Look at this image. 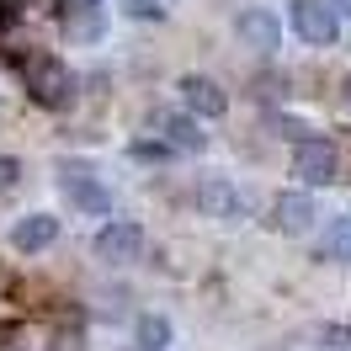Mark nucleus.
I'll return each mask as SVG.
<instances>
[{
  "label": "nucleus",
  "mask_w": 351,
  "mask_h": 351,
  "mask_svg": "<svg viewBox=\"0 0 351 351\" xmlns=\"http://www.w3.org/2000/svg\"><path fill=\"white\" fill-rule=\"evenodd\" d=\"M287 22H293V32L308 48H330L341 38V16H335V5H325V0H293L287 5Z\"/></svg>",
  "instance_id": "obj_1"
},
{
  "label": "nucleus",
  "mask_w": 351,
  "mask_h": 351,
  "mask_svg": "<svg viewBox=\"0 0 351 351\" xmlns=\"http://www.w3.org/2000/svg\"><path fill=\"white\" fill-rule=\"evenodd\" d=\"M27 90H32V101L38 107H64L69 90H75V75H69V64H59V59H32L27 64Z\"/></svg>",
  "instance_id": "obj_2"
},
{
  "label": "nucleus",
  "mask_w": 351,
  "mask_h": 351,
  "mask_svg": "<svg viewBox=\"0 0 351 351\" xmlns=\"http://www.w3.org/2000/svg\"><path fill=\"white\" fill-rule=\"evenodd\" d=\"M341 171V154L330 138H298V149H293V176L304 181V186H330Z\"/></svg>",
  "instance_id": "obj_3"
},
{
  "label": "nucleus",
  "mask_w": 351,
  "mask_h": 351,
  "mask_svg": "<svg viewBox=\"0 0 351 351\" xmlns=\"http://www.w3.org/2000/svg\"><path fill=\"white\" fill-rule=\"evenodd\" d=\"M90 250H96V261H107V266H128V261H138V250H144V229L128 223V219H117L90 240Z\"/></svg>",
  "instance_id": "obj_4"
},
{
  "label": "nucleus",
  "mask_w": 351,
  "mask_h": 351,
  "mask_svg": "<svg viewBox=\"0 0 351 351\" xmlns=\"http://www.w3.org/2000/svg\"><path fill=\"white\" fill-rule=\"evenodd\" d=\"M197 208L208 213V219H219V223H240V219H250V202L240 197V186H229V181H202L197 186Z\"/></svg>",
  "instance_id": "obj_5"
},
{
  "label": "nucleus",
  "mask_w": 351,
  "mask_h": 351,
  "mask_svg": "<svg viewBox=\"0 0 351 351\" xmlns=\"http://www.w3.org/2000/svg\"><path fill=\"white\" fill-rule=\"evenodd\" d=\"M59 186H64L69 202L86 208V213H107V208H112V192L86 171V165H64V171H59Z\"/></svg>",
  "instance_id": "obj_6"
},
{
  "label": "nucleus",
  "mask_w": 351,
  "mask_h": 351,
  "mask_svg": "<svg viewBox=\"0 0 351 351\" xmlns=\"http://www.w3.org/2000/svg\"><path fill=\"white\" fill-rule=\"evenodd\" d=\"M314 219H319V213H314V197H308V192H282V197L271 202V229H277V234H308Z\"/></svg>",
  "instance_id": "obj_7"
},
{
  "label": "nucleus",
  "mask_w": 351,
  "mask_h": 351,
  "mask_svg": "<svg viewBox=\"0 0 351 351\" xmlns=\"http://www.w3.org/2000/svg\"><path fill=\"white\" fill-rule=\"evenodd\" d=\"M181 96H186L192 117H223V112H229L223 86H219V80H208V75H181Z\"/></svg>",
  "instance_id": "obj_8"
},
{
  "label": "nucleus",
  "mask_w": 351,
  "mask_h": 351,
  "mask_svg": "<svg viewBox=\"0 0 351 351\" xmlns=\"http://www.w3.org/2000/svg\"><path fill=\"white\" fill-rule=\"evenodd\" d=\"M53 240H59V219H53V213H27V219L11 229V245H16L22 256H38V250H48Z\"/></svg>",
  "instance_id": "obj_9"
},
{
  "label": "nucleus",
  "mask_w": 351,
  "mask_h": 351,
  "mask_svg": "<svg viewBox=\"0 0 351 351\" xmlns=\"http://www.w3.org/2000/svg\"><path fill=\"white\" fill-rule=\"evenodd\" d=\"M240 38L250 48H277L282 43V22H277L271 11H245L240 16Z\"/></svg>",
  "instance_id": "obj_10"
},
{
  "label": "nucleus",
  "mask_w": 351,
  "mask_h": 351,
  "mask_svg": "<svg viewBox=\"0 0 351 351\" xmlns=\"http://www.w3.org/2000/svg\"><path fill=\"white\" fill-rule=\"evenodd\" d=\"M160 128L171 133V149H208V133L197 128V117H165V123H160Z\"/></svg>",
  "instance_id": "obj_11"
},
{
  "label": "nucleus",
  "mask_w": 351,
  "mask_h": 351,
  "mask_svg": "<svg viewBox=\"0 0 351 351\" xmlns=\"http://www.w3.org/2000/svg\"><path fill=\"white\" fill-rule=\"evenodd\" d=\"M133 335H138V351H165L176 330H171V319H165V314H144V319L133 325Z\"/></svg>",
  "instance_id": "obj_12"
},
{
  "label": "nucleus",
  "mask_w": 351,
  "mask_h": 351,
  "mask_svg": "<svg viewBox=\"0 0 351 351\" xmlns=\"http://www.w3.org/2000/svg\"><path fill=\"white\" fill-rule=\"evenodd\" d=\"M319 250H325V261H351V219H335V223H330Z\"/></svg>",
  "instance_id": "obj_13"
},
{
  "label": "nucleus",
  "mask_w": 351,
  "mask_h": 351,
  "mask_svg": "<svg viewBox=\"0 0 351 351\" xmlns=\"http://www.w3.org/2000/svg\"><path fill=\"white\" fill-rule=\"evenodd\" d=\"M123 11H128L133 22H160V16H165L160 0H123Z\"/></svg>",
  "instance_id": "obj_14"
},
{
  "label": "nucleus",
  "mask_w": 351,
  "mask_h": 351,
  "mask_svg": "<svg viewBox=\"0 0 351 351\" xmlns=\"http://www.w3.org/2000/svg\"><path fill=\"white\" fill-rule=\"evenodd\" d=\"M319 351H351V325H325Z\"/></svg>",
  "instance_id": "obj_15"
},
{
  "label": "nucleus",
  "mask_w": 351,
  "mask_h": 351,
  "mask_svg": "<svg viewBox=\"0 0 351 351\" xmlns=\"http://www.w3.org/2000/svg\"><path fill=\"white\" fill-rule=\"evenodd\" d=\"M16 181H22V165H16L11 154H0V192H11Z\"/></svg>",
  "instance_id": "obj_16"
},
{
  "label": "nucleus",
  "mask_w": 351,
  "mask_h": 351,
  "mask_svg": "<svg viewBox=\"0 0 351 351\" xmlns=\"http://www.w3.org/2000/svg\"><path fill=\"white\" fill-rule=\"evenodd\" d=\"M271 128L282 133V138H293V144H298V138H308V128H304V123H293V117H271Z\"/></svg>",
  "instance_id": "obj_17"
},
{
  "label": "nucleus",
  "mask_w": 351,
  "mask_h": 351,
  "mask_svg": "<svg viewBox=\"0 0 351 351\" xmlns=\"http://www.w3.org/2000/svg\"><path fill=\"white\" fill-rule=\"evenodd\" d=\"M133 154L138 160H171V144H160V138L154 144H133Z\"/></svg>",
  "instance_id": "obj_18"
},
{
  "label": "nucleus",
  "mask_w": 351,
  "mask_h": 351,
  "mask_svg": "<svg viewBox=\"0 0 351 351\" xmlns=\"http://www.w3.org/2000/svg\"><path fill=\"white\" fill-rule=\"evenodd\" d=\"M16 341H27V330H22V325H0V351H22Z\"/></svg>",
  "instance_id": "obj_19"
},
{
  "label": "nucleus",
  "mask_w": 351,
  "mask_h": 351,
  "mask_svg": "<svg viewBox=\"0 0 351 351\" xmlns=\"http://www.w3.org/2000/svg\"><path fill=\"white\" fill-rule=\"evenodd\" d=\"M69 11H96V0H64Z\"/></svg>",
  "instance_id": "obj_20"
},
{
  "label": "nucleus",
  "mask_w": 351,
  "mask_h": 351,
  "mask_svg": "<svg viewBox=\"0 0 351 351\" xmlns=\"http://www.w3.org/2000/svg\"><path fill=\"white\" fill-rule=\"evenodd\" d=\"M341 11H346V16H351V0H341Z\"/></svg>",
  "instance_id": "obj_21"
},
{
  "label": "nucleus",
  "mask_w": 351,
  "mask_h": 351,
  "mask_svg": "<svg viewBox=\"0 0 351 351\" xmlns=\"http://www.w3.org/2000/svg\"><path fill=\"white\" fill-rule=\"evenodd\" d=\"M346 101H351V80H346Z\"/></svg>",
  "instance_id": "obj_22"
},
{
  "label": "nucleus",
  "mask_w": 351,
  "mask_h": 351,
  "mask_svg": "<svg viewBox=\"0 0 351 351\" xmlns=\"http://www.w3.org/2000/svg\"><path fill=\"white\" fill-rule=\"evenodd\" d=\"M133 351H138V346H133Z\"/></svg>",
  "instance_id": "obj_23"
}]
</instances>
